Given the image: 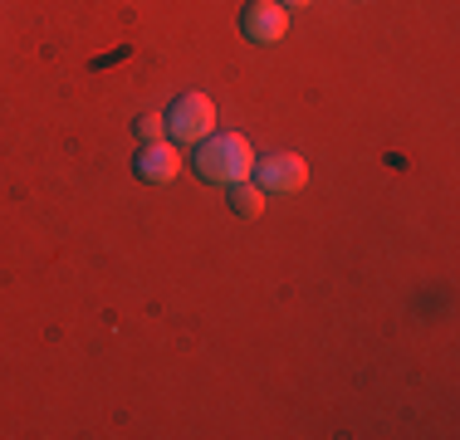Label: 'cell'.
I'll return each mask as SVG.
<instances>
[{
    "mask_svg": "<svg viewBox=\"0 0 460 440\" xmlns=\"http://www.w3.org/2000/svg\"><path fill=\"white\" fill-rule=\"evenodd\" d=\"M177 172H181V152L172 147V142H147V147L137 152V176L142 181H172Z\"/></svg>",
    "mask_w": 460,
    "mask_h": 440,
    "instance_id": "5b68a950",
    "label": "cell"
},
{
    "mask_svg": "<svg viewBox=\"0 0 460 440\" xmlns=\"http://www.w3.org/2000/svg\"><path fill=\"white\" fill-rule=\"evenodd\" d=\"M230 211H235V216H245V220H255L260 211H265V191H260V186L235 181V186H230Z\"/></svg>",
    "mask_w": 460,
    "mask_h": 440,
    "instance_id": "8992f818",
    "label": "cell"
},
{
    "mask_svg": "<svg viewBox=\"0 0 460 440\" xmlns=\"http://www.w3.org/2000/svg\"><path fill=\"white\" fill-rule=\"evenodd\" d=\"M245 40H255V44H275L289 35V10L279 5V0H255V5L245 10Z\"/></svg>",
    "mask_w": 460,
    "mask_h": 440,
    "instance_id": "277c9868",
    "label": "cell"
},
{
    "mask_svg": "<svg viewBox=\"0 0 460 440\" xmlns=\"http://www.w3.org/2000/svg\"><path fill=\"white\" fill-rule=\"evenodd\" d=\"M137 137L142 142H162L167 137V113H142L137 118Z\"/></svg>",
    "mask_w": 460,
    "mask_h": 440,
    "instance_id": "52a82bcc",
    "label": "cell"
},
{
    "mask_svg": "<svg viewBox=\"0 0 460 440\" xmlns=\"http://www.w3.org/2000/svg\"><path fill=\"white\" fill-rule=\"evenodd\" d=\"M211 128H216V103L206 93H181L177 103H172V113H167V132L177 142H186V147H196L201 137H211Z\"/></svg>",
    "mask_w": 460,
    "mask_h": 440,
    "instance_id": "7a4b0ae2",
    "label": "cell"
},
{
    "mask_svg": "<svg viewBox=\"0 0 460 440\" xmlns=\"http://www.w3.org/2000/svg\"><path fill=\"white\" fill-rule=\"evenodd\" d=\"M196 172H201L206 181H216V186H235V181H245V176L255 172V152H250V142L240 137V132L201 137V147H196Z\"/></svg>",
    "mask_w": 460,
    "mask_h": 440,
    "instance_id": "6da1fadb",
    "label": "cell"
},
{
    "mask_svg": "<svg viewBox=\"0 0 460 440\" xmlns=\"http://www.w3.org/2000/svg\"><path fill=\"white\" fill-rule=\"evenodd\" d=\"M279 5H284V10H289V5H309V0H279Z\"/></svg>",
    "mask_w": 460,
    "mask_h": 440,
    "instance_id": "ba28073f",
    "label": "cell"
},
{
    "mask_svg": "<svg viewBox=\"0 0 460 440\" xmlns=\"http://www.w3.org/2000/svg\"><path fill=\"white\" fill-rule=\"evenodd\" d=\"M255 176H260V191L265 196H294L309 181V167H304V157H294V152H279V157L260 162Z\"/></svg>",
    "mask_w": 460,
    "mask_h": 440,
    "instance_id": "3957f363",
    "label": "cell"
}]
</instances>
